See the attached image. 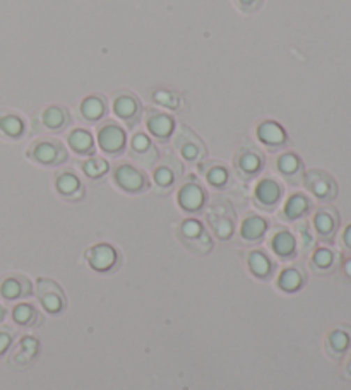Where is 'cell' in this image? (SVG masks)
<instances>
[{
    "label": "cell",
    "instance_id": "1",
    "mask_svg": "<svg viewBox=\"0 0 351 390\" xmlns=\"http://www.w3.org/2000/svg\"><path fill=\"white\" fill-rule=\"evenodd\" d=\"M36 298L41 308L50 315H60L67 306V298L62 286L54 279L40 278L36 281Z\"/></svg>",
    "mask_w": 351,
    "mask_h": 390
},
{
    "label": "cell",
    "instance_id": "2",
    "mask_svg": "<svg viewBox=\"0 0 351 390\" xmlns=\"http://www.w3.org/2000/svg\"><path fill=\"white\" fill-rule=\"evenodd\" d=\"M180 237H182L184 243L199 255H206L213 248L209 234L204 231L197 219H185L182 226H180Z\"/></svg>",
    "mask_w": 351,
    "mask_h": 390
},
{
    "label": "cell",
    "instance_id": "3",
    "mask_svg": "<svg viewBox=\"0 0 351 390\" xmlns=\"http://www.w3.org/2000/svg\"><path fill=\"white\" fill-rule=\"evenodd\" d=\"M86 260L89 267L96 272H110L119 262V253L112 245L98 243L86 252Z\"/></svg>",
    "mask_w": 351,
    "mask_h": 390
},
{
    "label": "cell",
    "instance_id": "4",
    "mask_svg": "<svg viewBox=\"0 0 351 390\" xmlns=\"http://www.w3.org/2000/svg\"><path fill=\"white\" fill-rule=\"evenodd\" d=\"M29 158L41 163V165H60V163L67 160V153L60 142L43 141L31 147Z\"/></svg>",
    "mask_w": 351,
    "mask_h": 390
},
{
    "label": "cell",
    "instance_id": "5",
    "mask_svg": "<svg viewBox=\"0 0 351 390\" xmlns=\"http://www.w3.org/2000/svg\"><path fill=\"white\" fill-rule=\"evenodd\" d=\"M115 181L120 188L132 192V194L142 192L148 187L146 177L130 165H120L119 168L115 170Z\"/></svg>",
    "mask_w": 351,
    "mask_h": 390
},
{
    "label": "cell",
    "instance_id": "6",
    "mask_svg": "<svg viewBox=\"0 0 351 390\" xmlns=\"http://www.w3.org/2000/svg\"><path fill=\"white\" fill-rule=\"evenodd\" d=\"M33 294V284L24 276H9L0 283V297L14 301L19 298H28Z\"/></svg>",
    "mask_w": 351,
    "mask_h": 390
},
{
    "label": "cell",
    "instance_id": "7",
    "mask_svg": "<svg viewBox=\"0 0 351 390\" xmlns=\"http://www.w3.org/2000/svg\"><path fill=\"white\" fill-rule=\"evenodd\" d=\"M308 190H312V194L319 197L320 200H331L336 197V183L327 173L314 170L305 178Z\"/></svg>",
    "mask_w": 351,
    "mask_h": 390
},
{
    "label": "cell",
    "instance_id": "8",
    "mask_svg": "<svg viewBox=\"0 0 351 390\" xmlns=\"http://www.w3.org/2000/svg\"><path fill=\"white\" fill-rule=\"evenodd\" d=\"M351 346V329L346 325L336 327L327 334L326 339V350L331 358L339 359L348 353Z\"/></svg>",
    "mask_w": 351,
    "mask_h": 390
},
{
    "label": "cell",
    "instance_id": "9",
    "mask_svg": "<svg viewBox=\"0 0 351 390\" xmlns=\"http://www.w3.org/2000/svg\"><path fill=\"white\" fill-rule=\"evenodd\" d=\"M98 142L100 147L108 154H119L122 153L124 144H126V134L120 127L117 125L108 123L105 127L100 128V134H98Z\"/></svg>",
    "mask_w": 351,
    "mask_h": 390
},
{
    "label": "cell",
    "instance_id": "10",
    "mask_svg": "<svg viewBox=\"0 0 351 390\" xmlns=\"http://www.w3.org/2000/svg\"><path fill=\"white\" fill-rule=\"evenodd\" d=\"M204 200H206V192L195 181H188L180 188L179 204L182 209L188 211V213H195V211L201 209L204 206Z\"/></svg>",
    "mask_w": 351,
    "mask_h": 390
},
{
    "label": "cell",
    "instance_id": "11",
    "mask_svg": "<svg viewBox=\"0 0 351 390\" xmlns=\"http://www.w3.org/2000/svg\"><path fill=\"white\" fill-rule=\"evenodd\" d=\"M281 199V187L271 178H264L255 187V202L264 209H273Z\"/></svg>",
    "mask_w": 351,
    "mask_h": 390
},
{
    "label": "cell",
    "instance_id": "12",
    "mask_svg": "<svg viewBox=\"0 0 351 390\" xmlns=\"http://www.w3.org/2000/svg\"><path fill=\"white\" fill-rule=\"evenodd\" d=\"M305 281H307V276H305L304 269L286 267L279 274L278 287L285 293H297L305 286Z\"/></svg>",
    "mask_w": 351,
    "mask_h": 390
},
{
    "label": "cell",
    "instance_id": "13",
    "mask_svg": "<svg viewBox=\"0 0 351 390\" xmlns=\"http://www.w3.org/2000/svg\"><path fill=\"white\" fill-rule=\"evenodd\" d=\"M237 170L245 177H254L255 173H259V170L262 168V156H260L259 151L254 149H241L239 154H237L235 160Z\"/></svg>",
    "mask_w": 351,
    "mask_h": 390
},
{
    "label": "cell",
    "instance_id": "14",
    "mask_svg": "<svg viewBox=\"0 0 351 390\" xmlns=\"http://www.w3.org/2000/svg\"><path fill=\"white\" fill-rule=\"evenodd\" d=\"M13 319L21 327L35 329L43 324V315L29 303H19L13 308Z\"/></svg>",
    "mask_w": 351,
    "mask_h": 390
},
{
    "label": "cell",
    "instance_id": "15",
    "mask_svg": "<svg viewBox=\"0 0 351 390\" xmlns=\"http://www.w3.org/2000/svg\"><path fill=\"white\" fill-rule=\"evenodd\" d=\"M247 266L248 271L259 279H267L274 271V264L271 262L269 257L264 252H260V250H254V252L248 253Z\"/></svg>",
    "mask_w": 351,
    "mask_h": 390
},
{
    "label": "cell",
    "instance_id": "16",
    "mask_svg": "<svg viewBox=\"0 0 351 390\" xmlns=\"http://www.w3.org/2000/svg\"><path fill=\"white\" fill-rule=\"evenodd\" d=\"M38 353H40V340L33 336H26L22 337L21 343H19L16 354L13 356V361L21 366L29 365V363L36 358Z\"/></svg>",
    "mask_w": 351,
    "mask_h": 390
},
{
    "label": "cell",
    "instance_id": "17",
    "mask_svg": "<svg viewBox=\"0 0 351 390\" xmlns=\"http://www.w3.org/2000/svg\"><path fill=\"white\" fill-rule=\"evenodd\" d=\"M273 252L281 259H293L297 252V241L290 231H278L271 241Z\"/></svg>",
    "mask_w": 351,
    "mask_h": 390
},
{
    "label": "cell",
    "instance_id": "18",
    "mask_svg": "<svg viewBox=\"0 0 351 390\" xmlns=\"http://www.w3.org/2000/svg\"><path fill=\"white\" fill-rule=\"evenodd\" d=\"M314 226L319 233L320 238L329 241L334 237L336 226H338V218H336L334 211L331 209H322L315 214L314 218Z\"/></svg>",
    "mask_w": 351,
    "mask_h": 390
},
{
    "label": "cell",
    "instance_id": "19",
    "mask_svg": "<svg viewBox=\"0 0 351 390\" xmlns=\"http://www.w3.org/2000/svg\"><path fill=\"white\" fill-rule=\"evenodd\" d=\"M132 154H135V158L144 165H151L156 160V149L144 134H135L132 137Z\"/></svg>",
    "mask_w": 351,
    "mask_h": 390
},
{
    "label": "cell",
    "instance_id": "20",
    "mask_svg": "<svg viewBox=\"0 0 351 390\" xmlns=\"http://www.w3.org/2000/svg\"><path fill=\"white\" fill-rule=\"evenodd\" d=\"M55 185L59 194L67 197V199H77V197L82 194V185L74 173H60V175L57 177Z\"/></svg>",
    "mask_w": 351,
    "mask_h": 390
},
{
    "label": "cell",
    "instance_id": "21",
    "mask_svg": "<svg viewBox=\"0 0 351 390\" xmlns=\"http://www.w3.org/2000/svg\"><path fill=\"white\" fill-rule=\"evenodd\" d=\"M267 230L266 219L259 218V216H248L244 223H241L240 234L245 241H259L264 237Z\"/></svg>",
    "mask_w": 351,
    "mask_h": 390
},
{
    "label": "cell",
    "instance_id": "22",
    "mask_svg": "<svg viewBox=\"0 0 351 390\" xmlns=\"http://www.w3.org/2000/svg\"><path fill=\"white\" fill-rule=\"evenodd\" d=\"M179 149L187 161H197L206 154L202 144L191 132H184L182 137L179 139Z\"/></svg>",
    "mask_w": 351,
    "mask_h": 390
},
{
    "label": "cell",
    "instance_id": "23",
    "mask_svg": "<svg viewBox=\"0 0 351 390\" xmlns=\"http://www.w3.org/2000/svg\"><path fill=\"white\" fill-rule=\"evenodd\" d=\"M257 135L266 146H281L286 141V134L276 122H264L259 125Z\"/></svg>",
    "mask_w": 351,
    "mask_h": 390
},
{
    "label": "cell",
    "instance_id": "24",
    "mask_svg": "<svg viewBox=\"0 0 351 390\" xmlns=\"http://www.w3.org/2000/svg\"><path fill=\"white\" fill-rule=\"evenodd\" d=\"M278 170L283 177H286V180H290L292 183H295L298 180V175L301 172V163L295 154L286 153L283 156H279L278 160Z\"/></svg>",
    "mask_w": 351,
    "mask_h": 390
},
{
    "label": "cell",
    "instance_id": "25",
    "mask_svg": "<svg viewBox=\"0 0 351 390\" xmlns=\"http://www.w3.org/2000/svg\"><path fill=\"white\" fill-rule=\"evenodd\" d=\"M69 146L77 154H91L94 149L93 135L88 130H74L69 135Z\"/></svg>",
    "mask_w": 351,
    "mask_h": 390
},
{
    "label": "cell",
    "instance_id": "26",
    "mask_svg": "<svg viewBox=\"0 0 351 390\" xmlns=\"http://www.w3.org/2000/svg\"><path fill=\"white\" fill-rule=\"evenodd\" d=\"M311 264H312V267H314V271L320 272V274L331 272L334 269V264H336L334 252H331L329 248H319L314 255H312Z\"/></svg>",
    "mask_w": 351,
    "mask_h": 390
},
{
    "label": "cell",
    "instance_id": "27",
    "mask_svg": "<svg viewBox=\"0 0 351 390\" xmlns=\"http://www.w3.org/2000/svg\"><path fill=\"white\" fill-rule=\"evenodd\" d=\"M148 127H149L151 134L156 135V137H160V139H167L168 135L173 132L172 119L167 115H161V113H156V115L149 117Z\"/></svg>",
    "mask_w": 351,
    "mask_h": 390
},
{
    "label": "cell",
    "instance_id": "28",
    "mask_svg": "<svg viewBox=\"0 0 351 390\" xmlns=\"http://www.w3.org/2000/svg\"><path fill=\"white\" fill-rule=\"evenodd\" d=\"M308 207H311V202H308L307 197L300 194L292 195L285 206V216L293 221V219H298L304 214H307Z\"/></svg>",
    "mask_w": 351,
    "mask_h": 390
},
{
    "label": "cell",
    "instance_id": "29",
    "mask_svg": "<svg viewBox=\"0 0 351 390\" xmlns=\"http://www.w3.org/2000/svg\"><path fill=\"white\" fill-rule=\"evenodd\" d=\"M209 219H211V225H213V230L214 233H216V237L220 238V240H228L230 237L233 234V218H230V216H223V214H209Z\"/></svg>",
    "mask_w": 351,
    "mask_h": 390
},
{
    "label": "cell",
    "instance_id": "30",
    "mask_svg": "<svg viewBox=\"0 0 351 390\" xmlns=\"http://www.w3.org/2000/svg\"><path fill=\"white\" fill-rule=\"evenodd\" d=\"M81 112H82V115H84V119L98 120L101 115H103L105 103L100 100V98H96V96L88 98V100L82 101Z\"/></svg>",
    "mask_w": 351,
    "mask_h": 390
},
{
    "label": "cell",
    "instance_id": "31",
    "mask_svg": "<svg viewBox=\"0 0 351 390\" xmlns=\"http://www.w3.org/2000/svg\"><path fill=\"white\" fill-rule=\"evenodd\" d=\"M204 175L213 187H225L226 181H228V170L221 165H209Z\"/></svg>",
    "mask_w": 351,
    "mask_h": 390
},
{
    "label": "cell",
    "instance_id": "32",
    "mask_svg": "<svg viewBox=\"0 0 351 390\" xmlns=\"http://www.w3.org/2000/svg\"><path fill=\"white\" fill-rule=\"evenodd\" d=\"M43 122L48 128L57 130V128H62L67 123V113H64V110L52 107L43 113Z\"/></svg>",
    "mask_w": 351,
    "mask_h": 390
},
{
    "label": "cell",
    "instance_id": "33",
    "mask_svg": "<svg viewBox=\"0 0 351 390\" xmlns=\"http://www.w3.org/2000/svg\"><path fill=\"white\" fill-rule=\"evenodd\" d=\"M179 177V173L173 172L172 166L161 165L154 170V183L160 188H170L173 185V180Z\"/></svg>",
    "mask_w": 351,
    "mask_h": 390
},
{
    "label": "cell",
    "instance_id": "34",
    "mask_svg": "<svg viewBox=\"0 0 351 390\" xmlns=\"http://www.w3.org/2000/svg\"><path fill=\"white\" fill-rule=\"evenodd\" d=\"M115 112L120 119L129 120L137 113V103L129 96H122L115 101Z\"/></svg>",
    "mask_w": 351,
    "mask_h": 390
},
{
    "label": "cell",
    "instance_id": "35",
    "mask_svg": "<svg viewBox=\"0 0 351 390\" xmlns=\"http://www.w3.org/2000/svg\"><path fill=\"white\" fill-rule=\"evenodd\" d=\"M82 170L89 178H100L108 172V163L101 158H91L82 165Z\"/></svg>",
    "mask_w": 351,
    "mask_h": 390
},
{
    "label": "cell",
    "instance_id": "36",
    "mask_svg": "<svg viewBox=\"0 0 351 390\" xmlns=\"http://www.w3.org/2000/svg\"><path fill=\"white\" fill-rule=\"evenodd\" d=\"M0 130L9 137H19L22 134V122L17 117H3L0 119Z\"/></svg>",
    "mask_w": 351,
    "mask_h": 390
},
{
    "label": "cell",
    "instance_id": "37",
    "mask_svg": "<svg viewBox=\"0 0 351 390\" xmlns=\"http://www.w3.org/2000/svg\"><path fill=\"white\" fill-rule=\"evenodd\" d=\"M13 332L7 331V329H3V331H0V356L6 354L7 351H9L10 344H13Z\"/></svg>",
    "mask_w": 351,
    "mask_h": 390
},
{
    "label": "cell",
    "instance_id": "38",
    "mask_svg": "<svg viewBox=\"0 0 351 390\" xmlns=\"http://www.w3.org/2000/svg\"><path fill=\"white\" fill-rule=\"evenodd\" d=\"M156 101H160L161 105H167V107H177V98L173 94L167 93V91H158L156 93Z\"/></svg>",
    "mask_w": 351,
    "mask_h": 390
},
{
    "label": "cell",
    "instance_id": "39",
    "mask_svg": "<svg viewBox=\"0 0 351 390\" xmlns=\"http://www.w3.org/2000/svg\"><path fill=\"white\" fill-rule=\"evenodd\" d=\"M343 272H345L346 278H348L351 281V257H350V259H346L345 266H343Z\"/></svg>",
    "mask_w": 351,
    "mask_h": 390
},
{
    "label": "cell",
    "instance_id": "40",
    "mask_svg": "<svg viewBox=\"0 0 351 390\" xmlns=\"http://www.w3.org/2000/svg\"><path fill=\"white\" fill-rule=\"evenodd\" d=\"M257 2L259 0H240L241 7H245V9H251V7H254Z\"/></svg>",
    "mask_w": 351,
    "mask_h": 390
},
{
    "label": "cell",
    "instance_id": "41",
    "mask_svg": "<svg viewBox=\"0 0 351 390\" xmlns=\"http://www.w3.org/2000/svg\"><path fill=\"white\" fill-rule=\"evenodd\" d=\"M345 245L351 248V226H348V230L345 231Z\"/></svg>",
    "mask_w": 351,
    "mask_h": 390
},
{
    "label": "cell",
    "instance_id": "42",
    "mask_svg": "<svg viewBox=\"0 0 351 390\" xmlns=\"http://www.w3.org/2000/svg\"><path fill=\"white\" fill-rule=\"evenodd\" d=\"M345 373L348 375V377L351 378V356H350L348 361H346V370H345Z\"/></svg>",
    "mask_w": 351,
    "mask_h": 390
},
{
    "label": "cell",
    "instance_id": "43",
    "mask_svg": "<svg viewBox=\"0 0 351 390\" xmlns=\"http://www.w3.org/2000/svg\"><path fill=\"white\" fill-rule=\"evenodd\" d=\"M3 317H6V310H3L2 306H0V322L3 320Z\"/></svg>",
    "mask_w": 351,
    "mask_h": 390
}]
</instances>
